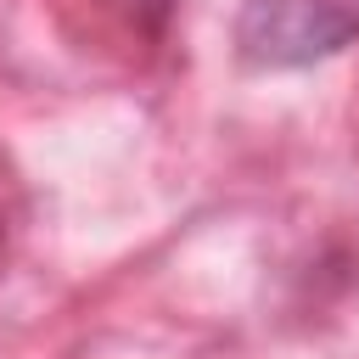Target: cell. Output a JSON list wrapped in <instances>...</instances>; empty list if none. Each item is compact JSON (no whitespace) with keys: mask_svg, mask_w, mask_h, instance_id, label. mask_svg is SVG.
<instances>
[{"mask_svg":"<svg viewBox=\"0 0 359 359\" xmlns=\"http://www.w3.org/2000/svg\"><path fill=\"white\" fill-rule=\"evenodd\" d=\"M0 258H6V208H0Z\"/></svg>","mask_w":359,"mask_h":359,"instance_id":"cell-2","label":"cell"},{"mask_svg":"<svg viewBox=\"0 0 359 359\" xmlns=\"http://www.w3.org/2000/svg\"><path fill=\"white\" fill-rule=\"evenodd\" d=\"M359 39V0H241L236 45L252 67H309Z\"/></svg>","mask_w":359,"mask_h":359,"instance_id":"cell-1","label":"cell"}]
</instances>
